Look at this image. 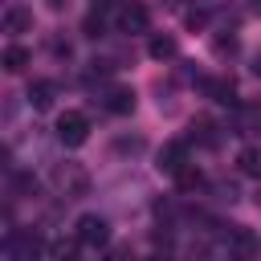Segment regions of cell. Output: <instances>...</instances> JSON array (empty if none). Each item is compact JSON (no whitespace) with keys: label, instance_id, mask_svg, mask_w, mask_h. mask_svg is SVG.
Segmentation results:
<instances>
[{"label":"cell","instance_id":"6da1fadb","mask_svg":"<svg viewBox=\"0 0 261 261\" xmlns=\"http://www.w3.org/2000/svg\"><path fill=\"white\" fill-rule=\"evenodd\" d=\"M49 179H53V188H57L65 200H77V196L90 192V171H86L82 163H53Z\"/></svg>","mask_w":261,"mask_h":261},{"label":"cell","instance_id":"7a4b0ae2","mask_svg":"<svg viewBox=\"0 0 261 261\" xmlns=\"http://www.w3.org/2000/svg\"><path fill=\"white\" fill-rule=\"evenodd\" d=\"M73 241H77L82 249H106V245H110V224H106L98 212H86V216H77V224H73Z\"/></svg>","mask_w":261,"mask_h":261},{"label":"cell","instance_id":"3957f363","mask_svg":"<svg viewBox=\"0 0 261 261\" xmlns=\"http://www.w3.org/2000/svg\"><path fill=\"white\" fill-rule=\"evenodd\" d=\"M57 139H61L65 147H82V143L90 139V118H86L82 110H65V114L57 118Z\"/></svg>","mask_w":261,"mask_h":261},{"label":"cell","instance_id":"277c9868","mask_svg":"<svg viewBox=\"0 0 261 261\" xmlns=\"http://www.w3.org/2000/svg\"><path fill=\"white\" fill-rule=\"evenodd\" d=\"M147 24H151V12H147L143 4L130 0V4L118 8V29H122V33H147Z\"/></svg>","mask_w":261,"mask_h":261},{"label":"cell","instance_id":"5b68a950","mask_svg":"<svg viewBox=\"0 0 261 261\" xmlns=\"http://www.w3.org/2000/svg\"><path fill=\"white\" fill-rule=\"evenodd\" d=\"M184 163H188V147H184L179 139L163 143V151H159V163H155V167H159L163 175H175V171H179Z\"/></svg>","mask_w":261,"mask_h":261},{"label":"cell","instance_id":"8992f818","mask_svg":"<svg viewBox=\"0 0 261 261\" xmlns=\"http://www.w3.org/2000/svg\"><path fill=\"white\" fill-rule=\"evenodd\" d=\"M4 33H8V37L33 33V12H29V8H20V4H12V8L4 12Z\"/></svg>","mask_w":261,"mask_h":261},{"label":"cell","instance_id":"52a82bcc","mask_svg":"<svg viewBox=\"0 0 261 261\" xmlns=\"http://www.w3.org/2000/svg\"><path fill=\"white\" fill-rule=\"evenodd\" d=\"M102 106H106L110 114H130V110H135V90H126V86H114V90L102 98Z\"/></svg>","mask_w":261,"mask_h":261},{"label":"cell","instance_id":"ba28073f","mask_svg":"<svg viewBox=\"0 0 261 261\" xmlns=\"http://www.w3.org/2000/svg\"><path fill=\"white\" fill-rule=\"evenodd\" d=\"M53 98H57V86H53V82H33V86H29V106H33V110H49Z\"/></svg>","mask_w":261,"mask_h":261},{"label":"cell","instance_id":"9c48e42d","mask_svg":"<svg viewBox=\"0 0 261 261\" xmlns=\"http://www.w3.org/2000/svg\"><path fill=\"white\" fill-rule=\"evenodd\" d=\"M33 61V53L24 49V45H8L4 49V57H0V65L8 69V73H24V65Z\"/></svg>","mask_w":261,"mask_h":261},{"label":"cell","instance_id":"30bf717a","mask_svg":"<svg viewBox=\"0 0 261 261\" xmlns=\"http://www.w3.org/2000/svg\"><path fill=\"white\" fill-rule=\"evenodd\" d=\"M204 94H208L212 102H228V106L237 102V90H232L228 77H208V82H204Z\"/></svg>","mask_w":261,"mask_h":261},{"label":"cell","instance_id":"8fae6325","mask_svg":"<svg viewBox=\"0 0 261 261\" xmlns=\"http://www.w3.org/2000/svg\"><path fill=\"white\" fill-rule=\"evenodd\" d=\"M232 253H241V257H257V253H261V241L253 237V228H241V224H237V232H232Z\"/></svg>","mask_w":261,"mask_h":261},{"label":"cell","instance_id":"7c38bea8","mask_svg":"<svg viewBox=\"0 0 261 261\" xmlns=\"http://www.w3.org/2000/svg\"><path fill=\"white\" fill-rule=\"evenodd\" d=\"M237 167H241V175L261 179V151H257V147H245V151L237 155Z\"/></svg>","mask_w":261,"mask_h":261},{"label":"cell","instance_id":"4fadbf2b","mask_svg":"<svg viewBox=\"0 0 261 261\" xmlns=\"http://www.w3.org/2000/svg\"><path fill=\"white\" fill-rule=\"evenodd\" d=\"M147 53L155 57V61H167V57H175V37H151V45H147Z\"/></svg>","mask_w":261,"mask_h":261},{"label":"cell","instance_id":"5bb4252c","mask_svg":"<svg viewBox=\"0 0 261 261\" xmlns=\"http://www.w3.org/2000/svg\"><path fill=\"white\" fill-rule=\"evenodd\" d=\"M175 184H179V192H196V188L204 184V175L196 171V163H184V167L175 171Z\"/></svg>","mask_w":261,"mask_h":261},{"label":"cell","instance_id":"9a60e30c","mask_svg":"<svg viewBox=\"0 0 261 261\" xmlns=\"http://www.w3.org/2000/svg\"><path fill=\"white\" fill-rule=\"evenodd\" d=\"M45 257H53V261L65 257V261H69V257H73V245H69V241H49V245H45Z\"/></svg>","mask_w":261,"mask_h":261},{"label":"cell","instance_id":"2e32d148","mask_svg":"<svg viewBox=\"0 0 261 261\" xmlns=\"http://www.w3.org/2000/svg\"><path fill=\"white\" fill-rule=\"evenodd\" d=\"M192 139H200V143H208V147H212V143H216V135H212V122H208V118L192 122Z\"/></svg>","mask_w":261,"mask_h":261},{"label":"cell","instance_id":"e0dca14e","mask_svg":"<svg viewBox=\"0 0 261 261\" xmlns=\"http://www.w3.org/2000/svg\"><path fill=\"white\" fill-rule=\"evenodd\" d=\"M86 37H102V16H98V12L86 16Z\"/></svg>","mask_w":261,"mask_h":261},{"label":"cell","instance_id":"ac0fdd59","mask_svg":"<svg viewBox=\"0 0 261 261\" xmlns=\"http://www.w3.org/2000/svg\"><path fill=\"white\" fill-rule=\"evenodd\" d=\"M232 49H237V37H228V41L220 37V41H216V53H232Z\"/></svg>","mask_w":261,"mask_h":261},{"label":"cell","instance_id":"d6986e66","mask_svg":"<svg viewBox=\"0 0 261 261\" xmlns=\"http://www.w3.org/2000/svg\"><path fill=\"white\" fill-rule=\"evenodd\" d=\"M204 20H208V16H204V12H188V29H200V24H204Z\"/></svg>","mask_w":261,"mask_h":261},{"label":"cell","instance_id":"ffe728a7","mask_svg":"<svg viewBox=\"0 0 261 261\" xmlns=\"http://www.w3.org/2000/svg\"><path fill=\"white\" fill-rule=\"evenodd\" d=\"M253 73H261V53H257V61H253Z\"/></svg>","mask_w":261,"mask_h":261},{"label":"cell","instance_id":"44dd1931","mask_svg":"<svg viewBox=\"0 0 261 261\" xmlns=\"http://www.w3.org/2000/svg\"><path fill=\"white\" fill-rule=\"evenodd\" d=\"M253 8H257V12H261V0H253Z\"/></svg>","mask_w":261,"mask_h":261}]
</instances>
